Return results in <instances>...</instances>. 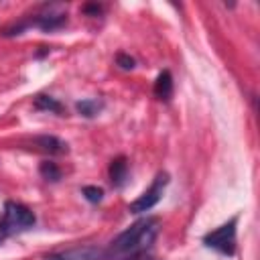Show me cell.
Here are the masks:
<instances>
[{
    "label": "cell",
    "instance_id": "obj_11",
    "mask_svg": "<svg viewBox=\"0 0 260 260\" xmlns=\"http://www.w3.org/2000/svg\"><path fill=\"white\" fill-rule=\"evenodd\" d=\"M75 110L85 118H93L104 110V102H100V100H81V102L75 104Z\"/></svg>",
    "mask_w": 260,
    "mask_h": 260
},
{
    "label": "cell",
    "instance_id": "obj_6",
    "mask_svg": "<svg viewBox=\"0 0 260 260\" xmlns=\"http://www.w3.org/2000/svg\"><path fill=\"white\" fill-rule=\"evenodd\" d=\"M67 22V14L63 12H49V14H39L35 18L28 20L30 26H39L41 30H55V28H61L63 24Z\"/></svg>",
    "mask_w": 260,
    "mask_h": 260
},
{
    "label": "cell",
    "instance_id": "obj_13",
    "mask_svg": "<svg viewBox=\"0 0 260 260\" xmlns=\"http://www.w3.org/2000/svg\"><path fill=\"white\" fill-rule=\"evenodd\" d=\"M81 193H83V197H85L89 203H100V201L104 199V189H100V187H95V185H85V187L81 189Z\"/></svg>",
    "mask_w": 260,
    "mask_h": 260
},
{
    "label": "cell",
    "instance_id": "obj_17",
    "mask_svg": "<svg viewBox=\"0 0 260 260\" xmlns=\"http://www.w3.org/2000/svg\"><path fill=\"white\" fill-rule=\"evenodd\" d=\"M2 240H4V238H2V236H0V244H2Z\"/></svg>",
    "mask_w": 260,
    "mask_h": 260
},
{
    "label": "cell",
    "instance_id": "obj_4",
    "mask_svg": "<svg viewBox=\"0 0 260 260\" xmlns=\"http://www.w3.org/2000/svg\"><path fill=\"white\" fill-rule=\"evenodd\" d=\"M167 183H169V175L165 173V171H160V173H156V177L152 179V185L136 199V201H132L130 205H128V211L130 213H142V211H150L158 201H160V197H162V191H165V187H167Z\"/></svg>",
    "mask_w": 260,
    "mask_h": 260
},
{
    "label": "cell",
    "instance_id": "obj_3",
    "mask_svg": "<svg viewBox=\"0 0 260 260\" xmlns=\"http://www.w3.org/2000/svg\"><path fill=\"white\" fill-rule=\"evenodd\" d=\"M236 223H238V215L232 217L230 221L221 223V225L215 228L213 232L205 234V236H203V244H205L207 248L217 250L219 254L234 256V252H236Z\"/></svg>",
    "mask_w": 260,
    "mask_h": 260
},
{
    "label": "cell",
    "instance_id": "obj_12",
    "mask_svg": "<svg viewBox=\"0 0 260 260\" xmlns=\"http://www.w3.org/2000/svg\"><path fill=\"white\" fill-rule=\"evenodd\" d=\"M39 173H41V177L45 181H51V183H57L61 179V169L51 160H43L39 165Z\"/></svg>",
    "mask_w": 260,
    "mask_h": 260
},
{
    "label": "cell",
    "instance_id": "obj_16",
    "mask_svg": "<svg viewBox=\"0 0 260 260\" xmlns=\"http://www.w3.org/2000/svg\"><path fill=\"white\" fill-rule=\"evenodd\" d=\"M126 260H158V258H154V256H150V254H146V252H142V254H136V256H130V258H126Z\"/></svg>",
    "mask_w": 260,
    "mask_h": 260
},
{
    "label": "cell",
    "instance_id": "obj_9",
    "mask_svg": "<svg viewBox=\"0 0 260 260\" xmlns=\"http://www.w3.org/2000/svg\"><path fill=\"white\" fill-rule=\"evenodd\" d=\"M152 91H154V98L160 100V102H169L171 100V95H173V75H171V71L165 69V71H160L156 75Z\"/></svg>",
    "mask_w": 260,
    "mask_h": 260
},
{
    "label": "cell",
    "instance_id": "obj_7",
    "mask_svg": "<svg viewBox=\"0 0 260 260\" xmlns=\"http://www.w3.org/2000/svg\"><path fill=\"white\" fill-rule=\"evenodd\" d=\"M32 142H35L37 148H41V150H45L49 154H67V150H69V146H67L65 140H61L57 136H49V134L37 136Z\"/></svg>",
    "mask_w": 260,
    "mask_h": 260
},
{
    "label": "cell",
    "instance_id": "obj_15",
    "mask_svg": "<svg viewBox=\"0 0 260 260\" xmlns=\"http://www.w3.org/2000/svg\"><path fill=\"white\" fill-rule=\"evenodd\" d=\"M81 10H83L87 16H100V14L104 12V8H102L100 4H85Z\"/></svg>",
    "mask_w": 260,
    "mask_h": 260
},
{
    "label": "cell",
    "instance_id": "obj_1",
    "mask_svg": "<svg viewBox=\"0 0 260 260\" xmlns=\"http://www.w3.org/2000/svg\"><path fill=\"white\" fill-rule=\"evenodd\" d=\"M158 230H160L158 217H144L134 221L128 230H124L110 242L106 250L108 260H126L130 256L146 252L154 244Z\"/></svg>",
    "mask_w": 260,
    "mask_h": 260
},
{
    "label": "cell",
    "instance_id": "obj_5",
    "mask_svg": "<svg viewBox=\"0 0 260 260\" xmlns=\"http://www.w3.org/2000/svg\"><path fill=\"white\" fill-rule=\"evenodd\" d=\"M45 260H108V254L98 246H75L57 254H49Z\"/></svg>",
    "mask_w": 260,
    "mask_h": 260
},
{
    "label": "cell",
    "instance_id": "obj_14",
    "mask_svg": "<svg viewBox=\"0 0 260 260\" xmlns=\"http://www.w3.org/2000/svg\"><path fill=\"white\" fill-rule=\"evenodd\" d=\"M116 65H118L120 69L130 71V69L136 67V61H134L130 55H126V53H118V55H116Z\"/></svg>",
    "mask_w": 260,
    "mask_h": 260
},
{
    "label": "cell",
    "instance_id": "obj_8",
    "mask_svg": "<svg viewBox=\"0 0 260 260\" xmlns=\"http://www.w3.org/2000/svg\"><path fill=\"white\" fill-rule=\"evenodd\" d=\"M108 175H110V183L114 187H122L128 179V158L124 154L112 158L110 162V169H108Z\"/></svg>",
    "mask_w": 260,
    "mask_h": 260
},
{
    "label": "cell",
    "instance_id": "obj_10",
    "mask_svg": "<svg viewBox=\"0 0 260 260\" xmlns=\"http://www.w3.org/2000/svg\"><path fill=\"white\" fill-rule=\"evenodd\" d=\"M35 110H41V112H53V114H63V106L51 98V95H45V93H39L35 98Z\"/></svg>",
    "mask_w": 260,
    "mask_h": 260
},
{
    "label": "cell",
    "instance_id": "obj_2",
    "mask_svg": "<svg viewBox=\"0 0 260 260\" xmlns=\"http://www.w3.org/2000/svg\"><path fill=\"white\" fill-rule=\"evenodd\" d=\"M35 221H37V217L26 205L16 203V201H6L4 213L0 219V236L8 238L16 232H24V230L32 228Z\"/></svg>",
    "mask_w": 260,
    "mask_h": 260
}]
</instances>
